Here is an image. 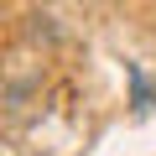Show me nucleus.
<instances>
[{
  "label": "nucleus",
  "instance_id": "nucleus-1",
  "mask_svg": "<svg viewBox=\"0 0 156 156\" xmlns=\"http://www.w3.org/2000/svg\"><path fill=\"white\" fill-rule=\"evenodd\" d=\"M130 89H135V109H140V115H146V109H151V104H156V94H151V83H146V73H140V68H135V62H130Z\"/></svg>",
  "mask_w": 156,
  "mask_h": 156
}]
</instances>
